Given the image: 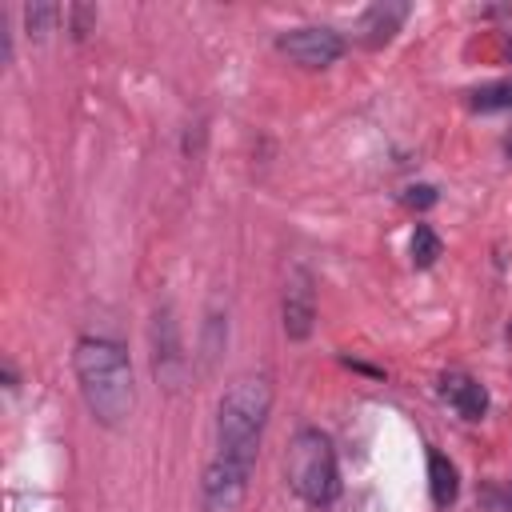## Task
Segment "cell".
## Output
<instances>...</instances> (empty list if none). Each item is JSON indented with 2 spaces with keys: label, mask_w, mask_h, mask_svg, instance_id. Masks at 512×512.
Returning <instances> with one entry per match:
<instances>
[{
  "label": "cell",
  "mask_w": 512,
  "mask_h": 512,
  "mask_svg": "<svg viewBox=\"0 0 512 512\" xmlns=\"http://www.w3.org/2000/svg\"><path fill=\"white\" fill-rule=\"evenodd\" d=\"M72 364H76V380H80V396H84L88 412L104 428H120L136 408V384H132L128 352L116 340L84 336L72 352Z\"/></svg>",
  "instance_id": "obj_1"
},
{
  "label": "cell",
  "mask_w": 512,
  "mask_h": 512,
  "mask_svg": "<svg viewBox=\"0 0 512 512\" xmlns=\"http://www.w3.org/2000/svg\"><path fill=\"white\" fill-rule=\"evenodd\" d=\"M268 412H272V384L264 376L232 380L216 408V456L240 468H252Z\"/></svg>",
  "instance_id": "obj_2"
},
{
  "label": "cell",
  "mask_w": 512,
  "mask_h": 512,
  "mask_svg": "<svg viewBox=\"0 0 512 512\" xmlns=\"http://www.w3.org/2000/svg\"><path fill=\"white\" fill-rule=\"evenodd\" d=\"M284 476L292 492L316 508L332 504L340 496V468H336V448L320 428H300L288 444Z\"/></svg>",
  "instance_id": "obj_3"
},
{
  "label": "cell",
  "mask_w": 512,
  "mask_h": 512,
  "mask_svg": "<svg viewBox=\"0 0 512 512\" xmlns=\"http://www.w3.org/2000/svg\"><path fill=\"white\" fill-rule=\"evenodd\" d=\"M280 52H288L296 64H304V68H324V64H332V60H340V52H344V40H340V32H332V28H320V24H304V28H288L280 40Z\"/></svg>",
  "instance_id": "obj_4"
},
{
  "label": "cell",
  "mask_w": 512,
  "mask_h": 512,
  "mask_svg": "<svg viewBox=\"0 0 512 512\" xmlns=\"http://www.w3.org/2000/svg\"><path fill=\"white\" fill-rule=\"evenodd\" d=\"M248 472H252V468H240V464H232V460L212 456V464L204 468V480H200L204 508H208V512H228V508H236V500L244 496Z\"/></svg>",
  "instance_id": "obj_5"
},
{
  "label": "cell",
  "mask_w": 512,
  "mask_h": 512,
  "mask_svg": "<svg viewBox=\"0 0 512 512\" xmlns=\"http://www.w3.org/2000/svg\"><path fill=\"white\" fill-rule=\"evenodd\" d=\"M404 16H408V4L384 0V4H372V8L360 16L356 32H360V40H364L368 48H380V44H388V40H392V32L404 24Z\"/></svg>",
  "instance_id": "obj_6"
},
{
  "label": "cell",
  "mask_w": 512,
  "mask_h": 512,
  "mask_svg": "<svg viewBox=\"0 0 512 512\" xmlns=\"http://www.w3.org/2000/svg\"><path fill=\"white\" fill-rule=\"evenodd\" d=\"M440 392H444V400H448L464 420H480V416L488 412V392H484V384L472 380V376H464V372L444 376V380H440Z\"/></svg>",
  "instance_id": "obj_7"
},
{
  "label": "cell",
  "mask_w": 512,
  "mask_h": 512,
  "mask_svg": "<svg viewBox=\"0 0 512 512\" xmlns=\"http://www.w3.org/2000/svg\"><path fill=\"white\" fill-rule=\"evenodd\" d=\"M312 320H316V304H312V288H308V276H296L284 292V332L292 340H304L312 332Z\"/></svg>",
  "instance_id": "obj_8"
},
{
  "label": "cell",
  "mask_w": 512,
  "mask_h": 512,
  "mask_svg": "<svg viewBox=\"0 0 512 512\" xmlns=\"http://www.w3.org/2000/svg\"><path fill=\"white\" fill-rule=\"evenodd\" d=\"M428 488H432V504L436 508H448L456 500V492H460L456 464L444 452H436V448H428Z\"/></svg>",
  "instance_id": "obj_9"
},
{
  "label": "cell",
  "mask_w": 512,
  "mask_h": 512,
  "mask_svg": "<svg viewBox=\"0 0 512 512\" xmlns=\"http://www.w3.org/2000/svg\"><path fill=\"white\" fill-rule=\"evenodd\" d=\"M468 104L476 112H500V108H512V80H496V84H484L468 96Z\"/></svg>",
  "instance_id": "obj_10"
},
{
  "label": "cell",
  "mask_w": 512,
  "mask_h": 512,
  "mask_svg": "<svg viewBox=\"0 0 512 512\" xmlns=\"http://www.w3.org/2000/svg\"><path fill=\"white\" fill-rule=\"evenodd\" d=\"M436 256H440V236L428 224H416V232H412V264L416 268H432Z\"/></svg>",
  "instance_id": "obj_11"
},
{
  "label": "cell",
  "mask_w": 512,
  "mask_h": 512,
  "mask_svg": "<svg viewBox=\"0 0 512 512\" xmlns=\"http://www.w3.org/2000/svg\"><path fill=\"white\" fill-rule=\"evenodd\" d=\"M56 16H60V8H56V4H28V8H24V20H28V32H32V36L52 32Z\"/></svg>",
  "instance_id": "obj_12"
},
{
  "label": "cell",
  "mask_w": 512,
  "mask_h": 512,
  "mask_svg": "<svg viewBox=\"0 0 512 512\" xmlns=\"http://www.w3.org/2000/svg\"><path fill=\"white\" fill-rule=\"evenodd\" d=\"M408 204H432L436 196H432V188H408V196H404Z\"/></svg>",
  "instance_id": "obj_13"
},
{
  "label": "cell",
  "mask_w": 512,
  "mask_h": 512,
  "mask_svg": "<svg viewBox=\"0 0 512 512\" xmlns=\"http://www.w3.org/2000/svg\"><path fill=\"white\" fill-rule=\"evenodd\" d=\"M504 148H508V156H512V128H508V136H504Z\"/></svg>",
  "instance_id": "obj_14"
},
{
  "label": "cell",
  "mask_w": 512,
  "mask_h": 512,
  "mask_svg": "<svg viewBox=\"0 0 512 512\" xmlns=\"http://www.w3.org/2000/svg\"><path fill=\"white\" fill-rule=\"evenodd\" d=\"M508 500H512V492H508Z\"/></svg>",
  "instance_id": "obj_15"
}]
</instances>
